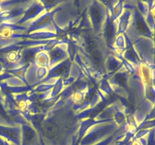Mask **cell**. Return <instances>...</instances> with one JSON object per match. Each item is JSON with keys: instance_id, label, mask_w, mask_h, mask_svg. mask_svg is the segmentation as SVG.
Segmentation results:
<instances>
[]
</instances>
